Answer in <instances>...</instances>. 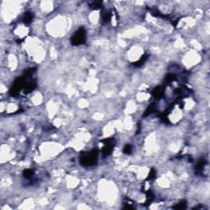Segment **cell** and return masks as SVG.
<instances>
[{
	"mask_svg": "<svg viewBox=\"0 0 210 210\" xmlns=\"http://www.w3.org/2000/svg\"><path fill=\"white\" fill-rule=\"evenodd\" d=\"M98 159V150L96 149L91 150L89 153H83L80 158V162H81V165L89 167L95 165L97 162Z\"/></svg>",
	"mask_w": 210,
	"mask_h": 210,
	"instance_id": "cell-1",
	"label": "cell"
},
{
	"mask_svg": "<svg viewBox=\"0 0 210 210\" xmlns=\"http://www.w3.org/2000/svg\"><path fill=\"white\" fill-rule=\"evenodd\" d=\"M86 39V31L83 28L79 29L74 34V35L71 37V45L77 46V45H81L85 42Z\"/></svg>",
	"mask_w": 210,
	"mask_h": 210,
	"instance_id": "cell-2",
	"label": "cell"
},
{
	"mask_svg": "<svg viewBox=\"0 0 210 210\" xmlns=\"http://www.w3.org/2000/svg\"><path fill=\"white\" fill-rule=\"evenodd\" d=\"M26 76H24L17 78L14 84L12 85V86L10 90H9L10 95H12V96H16L18 94L19 90H21L23 87H25V86H26Z\"/></svg>",
	"mask_w": 210,
	"mask_h": 210,
	"instance_id": "cell-3",
	"label": "cell"
},
{
	"mask_svg": "<svg viewBox=\"0 0 210 210\" xmlns=\"http://www.w3.org/2000/svg\"><path fill=\"white\" fill-rule=\"evenodd\" d=\"M102 142L104 144V147L102 150V153H103V157H106L112 153V150L114 147L115 144V140L113 138H108V139H105L103 140Z\"/></svg>",
	"mask_w": 210,
	"mask_h": 210,
	"instance_id": "cell-4",
	"label": "cell"
},
{
	"mask_svg": "<svg viewBox=\"0 0 210 210\" xmlns=\"http://www.w3.org/2000/svg\"><path fill=\"white\" fill-rule=\"evenodd\" d=\"M164 91H165V89L163 86H158L155 89H154L152 92V95L153 98H162L164 95Z\"/></svg>",
	"mask_w": 210,
	"mask_h": 210,
	"instance_id": "cell-5",
	"label": "cell"
},
{
	"mask_svg": "<svg viewBox=\"0 0 210 210\" xmlns=\"http://www.w3.org/2000/svg\"><path fill=\"white\" fill-rule=\"evenodd\" d=\"M33 17H34V14L32 12H27L26 13L24 14L23 17H22V21L25 23V24H29L31 22V21L33 20Z\"/></svg>",
	"mask_w": 210,
	"mask_h": 210,
	"instance_id": "cell-6",
	"label": "cell"
},
{
	"mask_svg": "<svg viewBox=\"0 0 210 210\" xmlns=\"http://www.w3.org/2000/svg\"><path fill=\"white\" fill-rule=\"evenodd\" d=\"M111 16H112V13H111L110 12H108V11L103 12L101 15V20H102L103 24H107L108 22H109V21L111 19Z\"/></svg>",
	"mask_w": 210,
	"mask_h": 210,
	"instance_id": "cell-7",
	"label": "cell"
},
{
	"mask_svg": "<svg viewBox=\"0 0 210 210\" xmlns=\"http://www.w3.org/2000/svg\"><path fill=\"white\" fill-rule=\"evenodd\" d=\"M35 87H36V84L35 82L33 81L29 82L25 86V89H24L25 94H28V93H30V92H32L35 89Z\"/></svg>",
	"mask_w": 210,
	"mask_h": 210,
	"instance_id": "cell-8",
	"label": "cell"
},
{
	"mask_svg": "<svg viewBox=\"0 0 210 210\" xmlns=\"http://www.w3.org/2000/svg\"><path fill=\"white\" fill-rule=\"evenodd\" d=\"M154 110H155V104L154 103H152V104H150V106L147 108V109L145 110V112L144 113V116H148V115H150V113H153L154 112Z\"/></svg>",
	"mask_w": 210,
	"mask_h": 210,
	"instance_id": "cell-9",
	"label": "cell"
},
{
	"mask_svg": "<svg viewBox=\"0 0 210 210\" xmlns=\"http://www.w3.org/2000/svg\"><path fill=\"white\" fill-rule=\"evenodd\" d=\"M205 165V161L203 159H201L200 160V162L198 163V164L196 165V168H195V170L197 172V173H199L200 172H201L203 168V167Z\"/></svg>",
	"mask_w": 210,
	"mask_h": 210,
	"instance_id": "cell-10",
	"label": "cell"
},
{
	"mask_svg": "<svg viewBox=\"0 0 210 210\" xmlns=\"http://www.w3.org/2000/svg\"><path fill=\"white\" fill-rule=\"evenodd\" d=\"M175 79H176L175 75H173V74H168V75L165 77L164 82L166 84H170V83H172L173 81H175Z\"/></svg>",
	"mask_w": 210,
	"mask_h": 210,
	"instance_id": "cell-11",
	"label": "cell"
},
{
	"mask_svg": "<svg viewBox=\"0 0 210 210\" xmlns=\"http://www.w3.org/2000/svg\"><path fill=\"white\" fill-rule=\"evenodd\" d=\"M34 175V172L32 170H30V169H26V170H24L23 172V176L24 177H26L27 179H30V178H31Z\"/></svg>",
	"mask_w": 210,
	"mask_h": 210,
	"instance_id": "cell-12",
	"label": "cell"
},
{
	"mask_svg": "<svg viewBox=\"0 0 210 210\" xmlns=\"http://www.w3.org/2000/svg\"><path fill=\"white\" fill-rule=\"evenodd\" d=\"M102 2H98V1H97V2H93L92 3L90 6V8H92V9H95V10H97V9H100V8H102Z\"/></svg>",
	"mask_w": 210,
	"mask_h": 210,
	"instance_id": "cell-13",
	"label": "cell"
},
{
	"mask_svg": "<svg viewBox=\"0 0 210 210\" xmlns=\"http://www.w3.org/2000/svg\"><path fill=\"white\" fill-rule=\"evenodd\" d=\"M132 152V146L131 145H126L124 149H123V153L126 154H131Z\"/></svg>",
	"mask_w": 210,
	"mask_h": 210,
	"instance_id": "cell-14",
	"label": "cell"
},
{
	"mask_svg": "<svg viewBox=\"0 0 210 210\" xmlns=\"http://www.w3.org/2000/svg\"><path fill=\"white\" fill-rule=\"evenodd\" d=\"M186 202H185V201H182L181 203H178V205H176L174 206L173 208H174L175 209H184V208H186Z\"/></svg>",
	"mask_w": 210,
	"mask_h": 210,
	"instance_id": "cell-15",
	"label": "cell"
},
{
	"mask_svg": "<svg viewBox=\"0 0 210 210\" xmlns=\"http://www.w3.org/2000/svg\"><path fill=\"white\" fill-rule=\"evenodd\" d=\"M146 58H147V57L146 56H144L143 58H141L140 60H139V62H136V63H134V65L135 66V67H140V65H142L146 61Z\"/></svg>",
	"mask_w": 210,
	"mask_h": 210,
	"instance_id": "cell-16",
	"label": "cell"
},
{
	"mask_svg": "<svg viewBox=\"0 0 210 210\" xmlns=\"http://www.w3.org/2000/svg\"><path fill=\"white\" fill-rule=\"evenodd\" d=\"M155 176H156V172L153 169H152L150 172V175H149V179L150 180H153V179L155 178Z\"/></svg>",
	"mask_w": 210,
	"mask_h": 210,
	"instance_id": "cell-17",
	"label": "cell"
}]
</instances>
